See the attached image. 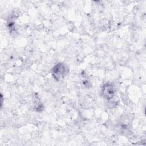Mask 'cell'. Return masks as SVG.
<instances>
[{
    "label": "cell",
    "mask_w": 146,
    "mask_h": 146,
    "mask_svg": "<svg viewBox=\"0 0 146 146\" xmlns=\"http://www.w3.org/2000/svg\"><path fill=\"white\" fill-rule=\"evenodd\" d=\"M66 67L62 63H58L53 68L52 75L57 80H60L64 78L66 74Z\"/></svg>",
    "instance_id": "6da1fadb"
},
{
    "label": "cell",
    "mask_w": 146,
    "mask_h": 146,
    "mask_svg": "<svg viewBox=\"0 0 146 146\" xmlns=\"http://www.w3.org/2000/svg\"><path fill=\"white\" fill-rule=\"evenodd\" d=\"M102 92L103 96L106 99H111L114 96V94H115L114 87L110 84H106L103 87Z\"/></svg>",
    "instance_id": "7a4b0ae2"
}]
</instances>
